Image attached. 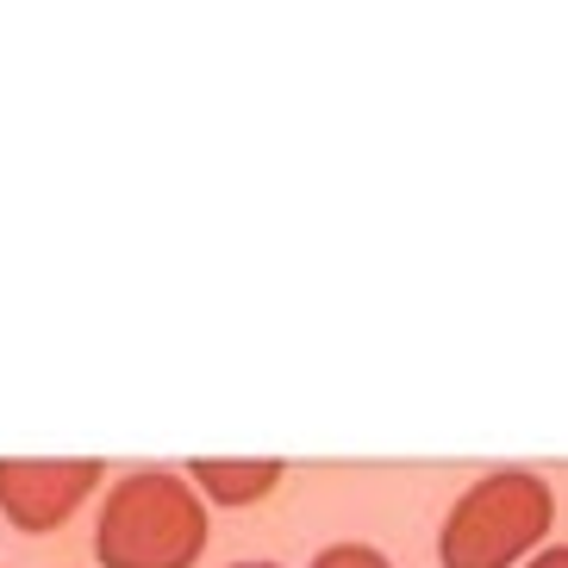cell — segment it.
Masks as SVG:
<instances>
[{"mask_svg":"<svg viewBox=\"0 0 568 568\" xmlns=\"http://www.w3.org/2000/svg\"><path fill=\"white\" fill-rule=\"evenodd\" d=\"M101 568H194L206 556V500L169 468H132L94 518Z\"/></svg>","mask_w":568,"mask_h":568,"instance_id":"cell-1","label":"cell"},{"mask_svg":"<svg viewBox=\"0 0 568 568\" xmlns=\"http://www.w3.org/2000/svg\"><path fill=\"white\" fill-rule=\"evenodd\" d=\"M518 568H568V544H544V550H531Z\"/></svg>","mask_w":568,"mask_h":568,"instance_id":"cell-6","label":"cell"},{"mask_svg":"<svg viewBox=\"0 0 568 568\" xmlns=\"http://www.w3.org/2000/svg\"><path fill=\"white\" fill-rule=\"evenodd\" d=\"M101 475L106 468L94 456H69V463H57V456H44V463L13 456V463H0V513H7V525L44 537L75 506H88V494L101 487Z\"/></svg>","mask_w":568,"mask_h":568,"instance_id":"cell-3","label":"cell"},{"mask_svg":"<svg viewBox=\"0 0 568 568\" xmlns=\"http://www.w3.org/2000/svg\"><path fill=\"white\" fill-rule=\"evenodd\" d=\"M187 481H194V494H206L219 506H256L282 487V463L275 456H263V463H219V456H201V463L187 468Z\"/></svg>","mask_w":568,"mask_h":568,"instance_id":"cell-4","label":"cell"},{"mask_svg":"<svg viewBox=\"0 0 568 568\" xmlns=\"http://www.w3.org/2000/svg\"><path fill=\"white\" fill-rule=\"evenodd\" d=\"M313 568H394L375 544H332V550H318Z\"/></svg>","mask_w":568,"mask_h":568,"instance_id":"cell-5","label":"cell"},{"mask_svg":"<svg viewBox=\"0 0 568 568\" xmlns=\"http://www.w3.org/2000/svg\"><path fill=\"white\" fill-rule=\"evenodd\" d=\"M556 525V494L531 468H494L468 481L437 531V562L444 568H518Z\"/></svg>","mask_w":568,"mask_h":568,"instance_id":"cell-2","label":"cell"},{"mask_svg":"<svg viewBox=\"0 0 568 568\" xmlns=\"http://www.w3.org/2000/svg\"><path fill=\"white\" fill-rule=\"evenodd\" d=\"M232 568H282V562H232Z\"/></svg>","mask_w":568,"mask_h":568,"instance_id":"cell-7","label":"cell"}]
</instances>
